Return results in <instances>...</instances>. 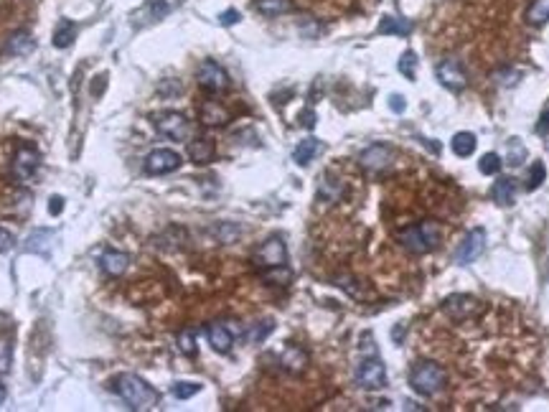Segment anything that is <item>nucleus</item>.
<instances>
[{
	"instance_id": "nucleus-10",
	"label": "nucleus",
	"mask_w": 549,
	"mask_h": 412,
	"mask_svg": "<svg viewBox=\"0 0 549 412\" xmlns=\"http://www.w3.org/2000/svg\"><path fill=\"white\" fill-rule=\"evenodd\" d=\"M181 163H183L181 153H176L171 148H155V150H150V153L146 155L143 168H146L148 176H166V173L179 171Z\"/></svg>"
},
{
	"instance_id": "nucleus-45",
	"label": "nucleus",
	"mask_w": 549,
	"mask_h": 412,
	"mask_svg": "<svg viewBox=\"0 0 549 412\" xmlns=\"http://www.w3.org/2000/svg\"><path fill=\"white\" fill-rule=\"evenodd\" d=\"M300 125L313 130V127H316V112H313V110H305V112L300 115Z\"/></svg>"
},
{
	"instance_id": "nucleus-22",
	"label": "nucleus",
	"mask_w": 549,
	"mask_h": 412,
	"mask_svg": "<svg viewBox=\"0 0 549 412\" xmlns=\"http://www.w3.org/2000/svg\"><path fill=\"white\" fill-rule=\"evenodd\" d=\"M491 199L496 201L498 206H511L516 201V181L503 176L498 179L493 186H491Z\"/></svg>"
},
{
	"instance_id": "nucleus-24",
	"label": "nucleus",
	"mask_w": 549,
	"mask_h": 412,
	"mask_svg": "<svg viewBox=\"0 0 549 412\" xmlns=\"http://www.w3.org/2000/svg\"><path fill=\"white\" fill-rule=\"evenodd\" d=\"M53 245V232L51 229H36V232L28 234L26 240V250L36 255H49Z\"/></svg>"
},
{
	"instance_id": "nucleus-27",
	"label": "nucleus",
	"mask_w": 549,
	"mask_h": 412,
	"mask_svg": "<svg viewBox=\"0 0 549 412\" xmlns=\"http://www.w3.org/2000/svg\"><path fill=\"white\" fill-rule=\"evenodd\" d=\"M272 331H275V321H270V318L257 321V323H252V326L245 331V339L250 341V344H262Z\"/></svg>"
},
{
	"instance_id": "nucleus-39",
	"label": "nucleus",
	"mask_w": 549,
	"mask_h": 412,
	"mask_svg": "<svg viewBox=\"0 0 549 412\" xmlns=\"http://www.w3.org/2000/svg\"><path fill=\"white\" fill-rule=\"evenodd\" d=\"M519 77H522V72H516V69H501V72L493 74V79H496L498 84H503V86L516 84V82H519Z\"/></svg>"
},
{
	"instance_id": "nucleus-7",
	"label": "nucleus",
	"mask_w": 549,
	"mask_h": 412,
	"mask_svg": "<svg viewBox=\"0 0 549 412\" xmlns=\"http://www.w3.org/2000/svg\"><path fill=\"white\" fill-rule=\"evenodd\" d=\"M392 158H394V150L387 143H371L359 153V166L369 176H379L392 166Z\"/></svg>"
},
{
	"instance_id": "nucleus-12",
	"label": "nucleus",
	"mask_w": 549,
	"mask_h": 412,
	"mask_svg": "<svg viewBox=\"0 0 549 412\" xmlns=\"http://www.w3.org/2000/svg\"><path fill=\"white\" fill-rule=\"evenodd\" d=\"M486 250V229L483 226H476V229H470L468 234L463 237V242L456 247V262L458 265H470V262H476L478 257L483 255Z\"/></svg>"
},
{
	"instance_id": "nucleus-4",
	"label": "nucleus",
	"mask_w": 549,
	"mask_h": 412,
	"mask_svg": "<svg viewBox=\"0 0 549 412\" xmlns=\"http://www.w3.org/2000/svg\"><path fill=\"white\" fill-rule=\"evenodd\" d=\"M153 125H155V130L160 135L179 140V143L191 138V120L183 112H176V110H166V112L153 115Z\"/></svg>"
},
{
	"instance_id": "nucleus-30",
	"label": "nucleus",
	"mask_w": 549,
	"mask_h": 412,
	"mask_svg": "<svg viewBox=\"0 0 549 412\" xmlns=\"http://www.w3.org/2000/svg\"><path fill=\"white\" fill-rule=\"evenodd\" d=\"M338 196H341V184H338L336 179H331V176H325V179L321 181V186H318V199L338 201Z\"/></svg>"
},
{
	"instance_id": "nucleus-2",
	"label": "nucleus",
	"mask_w": 549,
	"mask_h": 412,
	"mask_svg": "<svg viewBox=\"0 0 549 412\" xmlns=\"http://www.w3.org/2000/svg\"><path fill=\"white\" fill-rule=\"evenodd\" d=\"M445 382H448V374L435 361H417L410 369V387L420 397H435L437 392L445 390Z\"/></svg>"
},
{
	"instance_id": "nucleus-44",
	"label": "nucleus",
	"mask_w": 549,
	"mask_h": 412,
	"mask_svg": "<svg viewBox=\"0 0 549 412\" xmlns=\"http://www.w3.org/2000/svg\"><path fill=\"white\" fill-rule=\"evenodd\" d=\"M536 135H549V110H544L542 115H539V122L534 125Z\"/></svg>"
},
{
	"instance_id": "nucleus-21",
	"label": "nucleus",
	"mask_w": 549,
	"mask_h": 412,
	"mask_svg": "<svg viewBox=\"0 0 549 412\" xmlns=\"http://www.w3.org/2000/svg\"><path fill=\"white\" fill-rule=\"evenodd\" d=\"M412 20L407 18H397V15H384L379 20L377 34L379 36H410L412 34Z\"/></svg>"
},
{
	"instance_id": "nucleus-14",
	"label": "nucleus",
	"mask_w": 549,
	"mask_h": 412,
	"mask_svg": "<svg viewBox=\"0 0 549 412\" xmlns=\"http://www.w3.org/2000/svg\"><path fill=\"white\" fill-rule=\"evenodd\" d=\"M206 339H209V344L217 354H229L234 346V333L226 328V323H209Z\"/></svg>"
},
{
	"instance_id": "nucleus-36",
	"label": "nucleus",
	"mask_w": 549,
	"mask_h": 412,
	"mask_svg": "<svg viewBox=\"0 0 549 412\" xmlns=\"http://www.w3.org/2000/svg\"><path fill=\"white\" fill-rule=\"evenodd\" d=\"M13 364V346L8 339H0V377H6Z\"/></svg>"
},
{
	"instance_id": "nucleus-15",
	"label": "nucleus",
	"mask_w": 549,
	"mask_h": 412,
	"mask_svg": "<svg viewBox=\"0 0 549 412\" xmlns=\"http://www.w3.org/2000/svg\"><path fill=\"white\" fill-rule=\"evenodd\" d=\"M100 267L102 273L110 275V278H120L130 267V257L125 252H120V250H105L100 255Z\"/></svg>"
},
{
	"instance_id": "nucleus-13",
	"label": "nucleus",
	"mask_w": 549,
	"mask_h": 412,
	"mask_svg": "<svg viewBox=\"0 0 549 412\" xmlns=\"http://www.w3.org/2000/svg\"><path fill=\"white\" fill-rule=\"evenodd\" d=\"M41 168V155L36 148H18L13 155V176L20 181V184H34L36 173Z\"/></svg>"
},
{
	"instance_id": "nucleus-40",
	"label": "nucleus",
	"mask_w": 549,
	"mask_h": 412,
	"mask_svg": "<svg viewBox=\"0 0 549 412\" xmlns=\"http://www.w3.org/2000/svg\"><path fill=\"white\" fill-rule=\"evenodd\" d=\"M239 20H242V13H239L237 8H229L224 13H219V23L221 26H237Z\"/></svg>"
},
{
	"instance_id": "nucleus-18",
	"label": "nucleus",
	"mask_w": 549,
	"mask_h": 412,
	"mask_svg": "<svg viewBox=\"0 0 549 412\" xmlns=\"http://www.w3.org/2000/svg\"><path fill=\"white\" fill-rule=\"evenodd\" d=\"M173 8H176V3H171V0H150V3L143 6V11H140L135 18H143V20H138V23H155V20L166 18Z\"/></svg>"
},
{
	"instance_id": "nucleus-43",
	"label": "nucleus",
	"mask_w": 549,
	"mask_h": 412,
	"mask_svg": "<svg viewBox=\"0 0 549 412\" xmlns=\"http://www.w3.org/2000/svg\"><path fill=\"white\" fill-rule=\"evenodd\" d=\"M404 107H407V102H404L402 94H389V110L392 112H404Z\"/></svg>"
},
{
	"instance_id": "nucleus-11",
	"label": "nucleus",
	"mask_w": 549,
	"mask_h": 412,
	"mask_svg": "<svg viewBox=\"0 0 549 412\" xmlns=\"http://www.w3.org/2000/svg\"><path fill=\"white\" fill-rule=\"evenodd\" d=\"M435 77L445 89H450V92H463L465 84H468V74H465L463 64L458 59H453V56H448V59H443L437 64Z\"/></svg>"
},
{
	"instance_id": "nucleus-33",
	"label": "nucleus",
	"mask_w": 549,
	"mask_h": 412,
	"mask_svg": "<svg viewBox=\"0 0 549 412\" xmlns=\"http://www.w3.org/2000/svg\"><path fill=\"white\" fill-rule=\"evenodd\" d=\"M503 166V160L498 153H486L481 160H478V171L483 173V176H496L498 171H501Z\"/></svg>"
},
{
	"instance_id": "nucleus-38",
	"label": "nucleus",
	"mask_w": 549,
	"mask_h": 412,
	"mask_svg": "<svg viewBox=\"0 0 549 412\" xmlns=\"http://www.w3.org/2000/svg\"><path fill=\"white\" fill-rule=\"evenodd\" d=\"M524 158H527V150H524L522 140L511 138V143H509V163H511V166H522Z\"/></svg>"
},
{
	"instance_id": "nucleus-8",
	"label": "nucleus",
	"mask_w": 549,
	"mask_h": 412,
	"mask_svg": "<svg viewBox=\"0 0 549 412\" xmlns=\"http://www.w3.org/2000/svg\"><path fill=\"white\" fill-rule=\"evenodd\" d=\"M356 385L361 390H369V392L384 390L387 387V366H384V361L377 359V356L361 361L356 366Z\"/></svg>"
},
{
	"instance_id": "nucleus-34",
	"label": "nucleus",
	"mask_w": 549,
	"mask_h": 412,
	"mask_svg": "<svg viewBox=\"0 0 549 412\" xmlns=\"http://www.w3.org/2000/svg\"><path fill=\"white\" fill-rule=\"evenodd\" d=\"M199 392H201L199 382H176V385L171 387V394L176 399H191L193 394H199Z\"/></svg>"
},
{
	"instance_id": "nucleus-25",
	"label": "nucleus",
	"mask_w": 549,
	"mask_h": 412,
	"mask_svg": "<svg viewBox=\"0 0 549 412\" xmlns=\"http://www.w3.org/2000/svg\"><path fill=\"white\" fill-rule=\"evenodd\" d=\"M476 146H478V140L473 133H468V130H460V133L453 135V140H450V148H453V153L458 155V158H468V155L476 153Z\"/></svg>"
},
{
	"instance_id": "nucleus-28",
	"label": "nucleus",
	"mask_w": 549,
	"mask_h": 412,
	"mask_svg": "<svg viewBox=\"0 0 549 412\" xmlns=\"http://www.w3.org/2000/svg\"><path fill=\"white\" fill-rule=\"evenodd\" d=\"M549 20V0H534L529 6V11H527V23L534 28L544 26Z\"/></svg>"
},
{
	"instance_id": "nucleus-42",
	"label": "nucleus",
	"mask_w": 549,
	"mask_h": 412,
	"mask_svg": "<svg viewBox=\"0 0 549 412\" xmlns=\"http://www.w3.org/2000/svg\"><path fill=\"white\" fill-rule=\"evenodd\" d=\"M61 212H64V196L53 193L51 199H49V214H51V217H59Z\"/></svg>"
},
{
	"instance_id": "nucleus-19",
	"label": "nucleus",
	"mask_w": 549,
	"mask_h": 412,
	"mask_svg": "<svg viewBox=\"0 0 549 412\" xmlns=\"http://www.w3.org/2000/svg\"><path fill=\"white\" fill-rule=\"evenodd\" d=\"M34 49H36V39L28 31H15L6 41V53H11V56H28Z\"/></svg>"
},
{
	"instance_id": "nucleus-41",
	"label": "nucleus",
	"mask_w": 549,
	"mask_h": 412,
	"mask_svg": "<svg viewBox=\"0 0 549 412\" xmlns=\"http://www.w3.org/2000/svg\"><path fill=\"white\" fill-rule=\"evenodd\" d=\"M13 247H15V237L8 232V229L0 226V252H11Z\"/></svg>"
},
{
	"instance_id": "nucleus-16",
	"label": "nucleus",
	"mask_w": 549,
	"mask_h": 412,
	"mask_svg": "<svg viewBox=\"0 0 549 412\" xmlns=\"http://www.w3.org/2000/svg\"><path fill=\"white\" fill-rule=\"evenodd\" d=\"M214 155H217V143L212 138H193L188 143V158L196 163V166H206L212 163Z\"/></svg>"
},
{
	"instance_id": "nucleus-1",
	"label": "nucleus",
	"mask_w": 549,
	"mask_h": 412,
	"mask_svg": "<svg viewBox=\"0 0 549 412\" xmlns=\"http://www.w3.org/2000/svg\"><path fill=\"white\" fill-rule=\"evenodd\" d=\"M115 392L125 399V405L130 410H153L160 402V392L155 387H150L143 377L138 374H120L115 379Z\"/></svg>"
},
{
	"instance_id": "nucleus-26",
	"label": "nucleus",
	"mask_w": 549,
	"mask_h": 412,
	"mask_svg": "<svg viewBox=\"0 0 549 412\" xmlns=\"http://www.w3.org/2000/svg\"><path fill=\"white\" fill-rule=\"evenodd\" d=\"M257 8V13L267 15V18H275V15H285L292 11V3L290 0H257L254 3Z\"/></svg>"
},
{
	"instance_id": "nucleus-9",
	"label": "nucleus",
	"mask_w": 549,
	"mask_h": 412,
	"mask_svg": "<svg viewBox=\"0 0 549 412\" xmlns=\"http://www.w3.org/2000/svg\"><path fill=\"white\" fill-rule=\"evenodd\" d=\"M196 82H199L201 89H206V92H212V94L226 92V89H229V74H226V69L212 59H206L199 64Z\"/></svg>"
},
{
	"instance_id": "nucleus-35",
	"label": "nucleus",
	"mask_w": 549,
	"mask_h": 412,
	"mask_svg": "<svg viewBox=\"0 0 549 412\" xmlns=\"http://www.w3.org/2000/svg\"><path fill=\"white\" fill-rule=\"evenodd\" d=\"M399 72L407 77V79H415L417 77V53L415 51H404L402 56H399Z\"/></svg>"
},
{
	"instance_id": "nucleus-6",
	"label": "nucleus",
	"mask_w": 549,
	"mask_h": 412,
	"mask_svg": "<svg viewBox=\"0 0 549 412\" xmlns=\"http://www.w3.org/2000/svg\"><path fill=\"white\" fill-rule=\"evenodd\" d=\"M254 265L265 273V270H275V267H285L288 265V247H285L283 237H267L262 245L257 247V252H254Z\"/></svg>"
},
{
	"instance_id": "nucleus-29",
	"label": "nucleus",
	"mask_w": 549,
	"mask_h": 412,
	"mask_svg": "<svg viewBox=\"0 0 549 412\" xmlns=\"http://www.w3.org/2000/svg\"><path fill=\"white\" fill-rule=\"evenodd\" d=\"M280 361H283L285 369H290V372H300L305 366V352H300L298 346H288L283 352V356H280Z\"/></svg>"
},
{
	"instance_id": "nucleus-20",
	"label": "nucleus",
	"mask_w": 549,
	"mask_h": 412,
	"mask_svg": "<svg viewBox=\"0 0 549 412\" xmlns=\"http://www.w3.org/2000/svg\"><path fill=\"white\" fill-rule=\"evenodd\" d=\"M323 150V143L318 138H305V140H300L298 143V148L292 150V160L298 163L300 168H305V166H311V160H316V155Z\"/></svg>"
},
{
	"instance_id": "nucleus-17",
	"label": "nucleus",
	"mask_w": 549,
	"mask_h": 412,
	"mask_svg": "<svg viewBox=\"0 0 549 412\" xmlns=\"http://www.w3.org/2000/svg\"><path fill=\"white\" fill-rule=\"evenodd\" d=\"M77 34H79V26L72 18H59V23L53 28L51 44L56 49H69L77 41Z\"/></svg>"
},
{
	"instance_id": "nucleus-46",
	"label": "nucleus",
	"mask_w": 549,
	"mask_h": 412,
	"mask_svg": "<svg viewBox=\"0 0 549 412\" xmlns=\"http://www.w3.org/2000/svg\"><path fill=\"white\" fill-rule=\"evenodd\" d=\"M6 397H8V392H6V387L0 385V405H3V402H6Z\"/></svg>"
},
{
	"instance_id": "nucleus-37",
	"label": "nucleus",
	"mask_w": 549,
	"mask_h": 412,
	"mask_svg": "<svg viewBox=\"0 0 549 412\" xmlns=\"http://www.w3.org/2000/svg\"><path fill=\"white\" fill-rule=\"evenodd\" d=\"M214 232H217V240L221 242V245H232L239 234H242V229H239V226H234V224H219Z\"/></svg>"
},
{
	"instance_id": "nucleus-31",
	"label": "nucleus",
	"mask_w": 549,
	"mask_h": 412,
	"mask_svg": "<svg viewBox=\"0 0 549 412\" xmlns=\"http://www.w3.org/2000/svg\"><path fill=\"white\" fill-rule=\"evenodd\" d=\"M544 181H547V166H544L542 160H536V163H531L529 176H527V191H536Z\"/></svg>"
},
{
	"instance_id": "nucleus-5",
	"label": "nucleus",
	"mask_w": 549,
	"mask_h": 412,
	"mask_svg": "<svg viewBox=\"0 0 549 412\" xmlns=\"http://www.w3.org/2000/svg\"><path fill=\"white\" fill-rule=\"evenodd\" d=\"M443 313L448 316L450 321H468L476 318L483 313V303L473 295H465V292H453L448 298L440 303Z\"/></svg>"
},
{
	"instance_id": "nucleus-23",
	"label": "nucleus",
	"mask_w": 549,
	"mask_h": 412,
	"mask_svg": "<svg viewBox=\"0 0 549 412\" xmlns=\"http://www.w3.org/2000/svg\"><path fill=\"white\" fill-rule=\"evenodd\" d=\"M201 122L209 127H221L229 122V112H226L217 100H209V102H204V107H201Z\"/></svg>"
},
{
	"instance_id": "nucleus-32",
	"label": "nucleus",
	"mask_w": 549,
	"mask_h": 412,
	"mask_svg": "<svg viewBox=\"0 0 549 412\" xmlns=\"http://www.w3.org/2000/svg\"><path fill=\"white\" fill-rule=\"evenodd\" d=\"M179 352L186 354V356H196L199 346H196V331L193 328H183L179 333Z\"/></svg>"
},
{
	"instance_id": "nucleus-3",
	"label": "nucleus",
	"mask_w": 549,
	"mask_h": 412,
	"mask_svg": "<svg viewBox=\"0 0 549 412\" xmlns=\"http://www.w3.org/2000/svg\"><path fill=\"white\" fill-rule=\"evenodd\" d=\"M397 242L412 255H427L440 245V226L435 221H420L397 232Z\"/></svg>"
}]
</instances>
